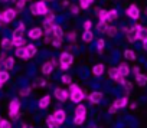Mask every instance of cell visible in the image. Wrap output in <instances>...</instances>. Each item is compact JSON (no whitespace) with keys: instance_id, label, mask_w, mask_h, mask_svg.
<instances>
[{"instance_id":"obj_1","label":"cell","mask_w":147,"mask_h":128,"mask_svg":"<svg viewBox=\"0 0 147 128\" xmlns=\"http://www.w3.org/2000/svg\"><path fill=\"white\" fill-rule=\"evenodd\" d=\"M87 118V107L82 104H77L75 108V115H74V124L75 125H82Z\"/></svg>"},{"instance_id":"obj_2","label":"cell","mask_w":147,"mask_h":128,"mask_svg":"<svg viewBox=\"0 0 147 128\" xmlns=\"http://www.w3.org/2000/svg\"><path fill=\"white\" fill-rule=\"evenodd\" d=\"M19 111H20V99L19 98H13L9 104V115L12 119H18L19 118Z\"/></svg>"},{"instance_id":"obj_3","label":"cell","mask_w":147,"mask_h":128,"mask_svg":"<svg viewBox=\"0 0 147 128\" xmlns=\"http://www.w3.org/2000/svg\"><path fill=\"white\" fill-rule=\"evenodd\" d=\"M52 117L55 118V121H56L58 127H61V125H62V124L66 121V111H65V109H61V108H58V109H55V111H53Z\"/></svg>"},{"instance_id":"obj_4","label":"cell","mask_w":147,"mask_h":128,"mask_svg":"<svg viewBox=\"0 0 147 128\" xmlns=\"http://www.w3.org/2000/svg\"><path fill=\"white\" fill-rule=\"evenodd\" d=\"M59 63H61V65L71 66L72 63H74V55L69 53V52H62L61 56H59Z\"/></svg>"},{"instance_id":"obj_5","label":"cell","mask_w":147,"mask_h":128,"mask_svg":"<svg viewBox=\"0 0 147 128\" xmlns=\"http://www.w3.org/2000/svg\"><path fill=\"white\" fill-rule=\"evenodd\" d=\"M69 99H71L74 104H82V101L85 99V92L80 88L78 91H75L74 94L69 95Z\"/></svg>"},{"instance_id":"obj_6","label":"cell","mask_w":147,"mask_h":128,"mask_svg":"<svg viewBox=\"0 0 147 128\" xmlns=\"http://www.w3.org/2000/svg\"><path fill=\"white\" fill-rule=\"evenodd\" d=\"M16 15H18V10H15V9H6L2 13V19H3L5 23H10L12 20H15Z\"/></svg>"},{"instance_id":"obj_7","label":"cell","mask_w":147,"mask_h":128,"mask_svg":"<svg viewBox=\"0 0 147 128\" xmlns=\"http://www.w3.org/2000/svg\"><path fill=\"white\" fill-rule=\"evenodd\" d=\"M140 29V25H134L133 27H128V30L125 32V36H127V40L134 43L137 40V30Z\"/></svg>"},{"instance_id":"obj_8","label":"cell","mask_w":147,"mask_h":128,"mask_svg":"<svg viewBox=\"0 0 147 128\" xmlns=\"http://www.w3.org/2000/svg\"><path fill=\"white\" fill-rule=\"evenodd\" d=\"M53 95H55V98H56L58 101H61V102H66L68 98H69L68 91H66V89H62V88H55Z\"/></svg>"},{"instance_id":"obj_9","label":"cell","mask_w":147,"mask_h":128,"mask_svg":"<svg viewBox=\"0 0 147 128\" xmlns=\"http://www.w3.org/2000/svg\"><path fill=\"white\" fill-rule=\"evenodd\" d=\"M127 16L130 17V19H134V20H137L138 17H140V10H138V7L136 6V5H131V6H128V9H127Z\"/></svg>"},{"instance_id":"obj_10","label":"cell","mask_w":147,"mask_h":128,"mask_svg":"<svg viewBox=\"0 0 147 128\" xmlns=\"http://www.w3.org/2000/svg\"><path fill=\"white\" fill-rule=\"evenodd\" d=\"M88 99H90V102H91V104L97 105V104H100V102L102 101V92H98V91L91 92V94L88 95Z\"/></svg>"},{"instance_id":"obj_11","label":"cell","mask_w":147,"mask_h":128,"mask_svg":"<svg viewBox=\"0 0 147 128\" xmlns=\"http://www.w3.org/2000/svg\"><path fill=\"white\" fill-rule=\"evenodd\" d=\"M28 36H29L30 39L36 40V39H39L40 36H43V30H42V27H32V29L29 30Z\"/></svg>"},{"instance_id":"obj_12","label":"cell","mask_w":147,"mask_h":128,"mask_svg":"<svg viewBox=\"0 0 147 128\" xmlns=\"http://www.w3.org/2000/svg\"><path fill=\"white\" fill-rule=\"evenodd\" d=\"M36 5V12H38V15H46L48 13V6H46V2H45V0H40V2H36L35 3Z\"/></svg>"},{"instance_id":"obj_13","label":"cell","mask_w":147,"mask_h":128,"mask_svg":"<svg viewBox=\"0 0 147 128\" xmlns=\"http://www.w3.org/2000/svg\"><path fill=\"white\" fill-rule=\"evenodd\" d=\"M117 69H118V74L121 75V76H128L130 75V72H131V69H130V66L127 65L125 62H123V63H120V65L117 66Z\"/></svg>"},{"instance_id":"obj_14","label":"cell","mask_w":147,"mask_h":128,"mask_svg":"<svg viewBox=\"0 0 147 128\" xmlns=\"http://www.w3.org/2000/svg\"><path fill=\"white\" fill-rule=\"evenodd\" d=\"M117 109H121V108H125L127 105H128V98L127 97H121V98H117L115 101H114V104H113Z\"/></svg>"},{"instance_id":"obj_15","label":"cell","mask_w":147,"mask_h":128,"mask_svg":"<svg viewBox=\"0 0 147 128\" xmlns=\"http://www.w3.org/2000/svg\"><path fill=\"white\" fill-rule=\"evenodd\" d=\"M49 105H51V95H43V97L39 99V102H38V107H39L40 109H46Z\"/></svg>"},{"instance_id":"obj_16","label":"cell","mask_w":147,"mask_h":128,"mask_svg":"<svg viewBox=\"0 0 147 128\" xmlns=\"http://www.w3.org/2000/svg\"><path fill=\"white\" fill-rule=\"evenodd\" d=\"M2 66L5 68V71H12L13 69V66H15V58H12V56H7L6 59H5V62L2 63Z\"/></svg>"},{"instance_id":"obj_17","label":"cell","mask_w":147,"mask_h":128,"mask_svg":"<svg viewBox=\"0 0 147 128\" xmlns=\"http://www.w3.org/2000/svg\"><path fill=\"white\" fill-rule=\"evenodd\" d=\"M53 69H55V66H53V63H52L51 60L45 62L43 65H42V74H43V75H51Z\"/></svg>"},{"instance_id":"obj_18","label":"cell","mask_w":147,"mask_h":128,"mask_svg":"<svg viewBox=\"0 0 147 128\" xmlns=\"http://www.w3.org/2000/svg\"><path fill=\"white\" fill-rule=\"evenodd\" d=\"M25 29H26V26H25V23H19V26L13 30V33H12V38H22L23 36V33H25Z\"/></svg>"},{"instance_id":"obj_19","label":"cell","mask_w":147,"mask_h":128,"mask_svg":"<svg viewBox=\"0 0 147 128\" xmlns=\"http://www.w3.org/2000/svg\"><path fill=\"white\" fill-rule=\"evenodd\" d=\"M52 36L58 38V39H63V29L59 25H53L52 27Z\"/></svg>"},{"instance_id":"obj_20","label":"cell","mask_w":147,"mask_h":128,"mask_svg":"<svg viewBox=\"0 0 147 128\" xmlns=\"http://www.w3.org/2000/svg\"><path fill=\"white\" fill-rule=\"evenodd\" d=\"M25 52H26V58L29 59V58H33V56L36 55L38 48H36L35 45H26V46H25Z\"/></svg>"},{"instance_id":"obj_21","label":"cell","mask_w":147,"mask_h":128,"mask_svg":"<svg viewBox=\"0 0 147 128\" xmlns=\"http://www.w3.org/2000/svg\"><path fill=\"white\" fill-rule=\"evenodd\" d=\"M104 71H105V66L102 65V63H97V65H94V68H92V74L95 76H101L104 74Z\"/></svg>"},{"instance_id":"obj_22","label":"cell","mask_w":147,"mask_h":128,"mask_svg":"<svg viewBox=\"0 0 147 128\" xmlns=\"http://www.w3.org/2000/svg\"><path fill=\"white\" fill-rule=\"evenodd\" d=\"M12 45L15 48H22V46H26V42H25L23 36L22 38H12Z\"/></svg>"},{"instance_id":"obj_23","label":"cell","mask_w":147,"mask_h":128,"mask_svg":"<svg viewBox=\"0 0 147 128\" xmlns=\"http://www.w3.org/2000/svg\"><path fill=\"white\" fill-rule=\"evenodd\" d=\"M146 40L147 39V27H143V26H140V29L137 30V40Z\"/></svg>"},{"instance_id":"obj_24","label":"cell","mask_w":147,"mask_h":128,"mask_svg":"<svg viewBox=\"0 0 147 128\" xmlns=\"http://www.w3.org/2000/svg\"><path fill=\"white\" fill-rule=\"evenodd\" d=\"M105 33H107L110 38H114V36H117V33H118V27H117V26H114V25H108V27H107Z\"/></svg>"},{"instance_id":"obj_25","label":"cell","mask_w":147,"mask_h":128,"mask_svg":"<svg viewBox=\"0 0 147 128\" xmlns=\"http://www.w3.org/2000/svg\"><path fill=\"white\" fill-rule=\"evenodd\" d=\"M13 48V45H12V39L10 38H5L3 40H2V49L6 52V50H10Z\"/></svg>"},{"instance_id":"obj_26","label":"cell","mask_w":147,"mask_h":128,"mask_svg":"<svg viewBox=\"0 0 147 128\" xmlns=\"http://www.w3.org/2000/svg\"><path fill=\"white\" fill-rule=\"evenodd\" d=\"M136 82H137V85L144 86V85L147 84V75H144V74H138V75H136Z\"/></svg>"},{"instance_id":"obj_27","label":"cell","mask_w":147,"mask_h":128,"mask_svg":"<svg viewBox=\"0 0 147 128\" xmlns=\"http://www.w3.org/2000/svg\"><path fill=\"white\" fill-rule=\"evenodd\" d=\"M53 22H55V15H53L51 10H48V13L45 15L43 23H45V25H53Z\"/></svg>"},{"instance_id":"obj_28","label":"cell","mask_w":147,"mask_h":128,"mask_svg":"<svg viewBox=\"0 0 147 128\" xmlns=\"http://www.w3.org/2000/svg\"><path fill=\"white\" fill-rule=\"evenodd\" d=\"M82 40L87 42V43L92 42V40H94V33H92L91 30H84V33H82Z\"/></svg>"},{"instance_id":"obj_29","label":"cell","mask_w":147,"mask_h":128,"mask_svg":"<svg viewBox=\"0 0 147 128\" xmlns=\"http://www.w3.org/2000/svg\"><path fill=\"white\" fill-rule=\"evenodd\" d=\"M45 124H46V127H48V128H58V124H56V121H55V118H53L52 115L46 117Z\"/></svg>"},{"instance_id":"obj_30","label":"cell","mask_w":147,"mask_h":128,"mask_svg":"<svg viewBox=\"0 0 147 128\" xmlns=\"http://www.w3.org/2000/svg\"><path fill=\"white\" fill-rule=\"evenodd\" d=\"M117 17H118V13H117V10H115V9H111V10H108V17H107V22H108V23L114 22Z\"/></svg>"},{"instance_id":"obj_31","label":"cell","mask_w":147,"mask_h":128,"mask_svg":"<svg viewBox=\"0 0 147 128\" xmlns=\"http://www.w3.org/2000/svg\"><path fill=\"white\" fill-rule=\"evenodd\" d=\"M108 76H110L113 81H117V79H118L121 75L118 74V69H117V68H111V69L108 71Z\"/></svg>"},{"instance_id":"obj_32","label":"cell","mask_w":147,"mask_h":128,"mask_svg":"<svg viewBox=\"0 0 147 128\" xmlns=\"http://www.w3.org/2000/svg\"><path fill=\"white\" fill-rule=\"evenodd\" d=\"M94 2H95V0H80V5H78V6H80V9H84V10H85V9H88Z\"/></svg>"},{"instance_id":"obj_33","label":"cell","mask_w":147,"mask_h":128,"mask_svg":"<svg viewBox=\"0 0 147 128\" xmlns=\"http://www.w3.org/2000/svg\"><path fill=\"white\" fill-rule=\"evenodd\" d=\"M124 58L127 59V60H136V53H134V50H131V49H127V50H124Z\"/></svg>"},{"instance_id":"obj_34","label":"cell","mask_w":147,"mask_h":128,"mask_svg":"<svg viewBox=\"0 0 147 128\" xmlns=\"http://www.w3.org/2000/svg\"><path fill=\"white\" fill-rule=\"evenodd\" d=\"M9 79H10V74H9L7 71H0V82L5 84V82H7Z\"/></svg>"},{"instance_id":"obj_35","label":"cell","mask_w":147,"mask_h":128,"mask_svg":"<svg viewBox=\"0 0 147 128\" xmlns=\"http://www.w3.org/2000/svg\"><path fill=\"white\" fill-rule=\"evenodd\" d=\"M97 15H98L100 22H107V17H108V10H104V9H102V10H100ZM107 23H108V22H107Z\"/></svg>"},{"instance_id":"obj_36","label":"cell","mask_w":147,"mask_h":128,"mask_svg":"<svg viewBox=\"0 0 147 128\" xmlns=\"http://www.w3.org/2000/svg\"><path fill=\"white\" fill-rule=\"evenodd\" d=\"M16 56L18 58H20V59H28L26 58V52H25V46H22V48H16Z\"/></svg>"},{"instance_id":"obj_37","label":"cell","mask_w":147,"mask_h":128,"mask_svg":"<svg viewBox=\"0 0 147 128\" xmlns=\"http://www.w3.org/2000/svg\"><path fill=\"white\" fill-rule=\"evenodd\" d=\"M51 43H52V46H53V48H56V49H59V48L62 46V43H63V39H58V38H52V40H51Z\"/></svg>"},{"instance_id":"obj_38","label":"cell","mask_w":147,"mask_h":128,"mask_svg":"<svg viewBox=\"0 0 147 128\" xmlns=\"http://www.w3.org/2000/svg\"><path fill=\"white\" fill-rule=\"evenodd\" d=\"M61 82L65 84V85H71V84H72V78H71L68 74H63V75L61 76Z\"/></svg>"},{"instance_id":"obj_39","label":"cell","mask_w":147,"mask_h":128,"mask_svg":"<svg viewBox=\"0 0 147 128\" xmlns=\"http://www.w3.org/2000/svg\"><path fill=\"white\" fill-rule=\"evenodd\" d=\"M66 39H68V42L74 43V42L77 40V32H75V30H71V32H68V36H66Z\"/></svg>"},{"instance_id":"obj_40","label":"cell","mask_w":147,"mask_h":128,"mask_svg":"<svg viewBox=\"0 0 147 128\" xmlns=\"http://www.w3.org/2000/svg\"><path fill=\"white\" fill-rule=\"evenodd\" d=\"M107 27H108L107 22H98V25H97V29H98V32H101V33H105Z\"/></svg>"},{"instance_id":"obj_41","label":"cell","mask_w":147,"mask_h":128,"mask_svg":"<svg viewBox=\"0 0 147 128\" xmlns=\"http://www.w3.org/2000/svg\"><path fill=\"white\" fill-rule=\"evenodd\" d=\"M104 46H105V40H104V39H98V40H97V48H98V53H100V55L102 53Z\"/></svg>"},{"instance_id":"obj_42","label":"cell","mask_w":147,"mask_h":128,"mask_svg":"<svg viewBox=\"0 0 147 128\" xmlns=\"http://www.w3.org/2000/svg\"><path fill=\"white\" fill-rule=\"evenodd\" d=\"M46 85V81L45 79H42V78H38L36 79V82H33V85L30 86V88H36V86H45Z\"/></svg>"},{"instance_id":"obj_43","label":"cell","mask_w":147,"mask_h":128,"mask_svg":"<svg viewBox=\"0 0 147 128\" xmlns=\"http://www.w3.org/2000/svg\"><path fill=\"white\" fill-rule=\"evenodd\" d=\"M30 91H32V88H30V86H26V88H22V89L19 91V95L25 98V97H28V95L30 94Z\"/></svg>"},{"instance_id":"obj_44","label":"cell","mask_w":147,"mask_h":128,"mask_svg":"<svg viewBox=\"0 0 147 128\" xmlns=\"http://www.w3.org/2000/svg\"><path fill=\"white\" fill-rule=\"evenodd\" d=\"M78 89H80V85H77V84H74V82H72V84L69 85V88H68V94L71 95V94L75 92V91H78Z\"/></svg>"},{"instance_id":"obj_45","label":"cell","mask_w":147,"mask_h":128,"mask_svg":"<svg viewBox=\"0 0 147 128\" xmlns=\"http://www.w3.org/2000/svg\"><path fill=\"white\" fill-rule=\"evenodd\" d=\"M0 128H12V122L9 119H2L0 121Z\"/></svg>"},{"instance_id":"obj_46","label":"cell","mask_w":147,"mask_h":128,"mask_svg":"<svg viewBox=\"0 0 147 128\" xmlns=\"http://www.w3.org/2000/svg\"><path fill=\"white\" fill-rule=\"evenodd\" d=\"M69 12H71L72 15H78V13H80V6H78V5H71V6H69Z\"/></svg>"},{"instance_id":"obj_47","label":"cell","mask_w":147,"mask_h":128,"mask_svg":"<svg viewBox=\"0 0 147 128\" xmlns=\"http://www.w3.org/2000/svg\"><path fill=\"white\" fill-rule=\"evenodd\" d=\"M82 26H84V30H91L92 29V22L91 20H85Z\"/></svg>"},{"instance_id":"obj_48","label":"cell","mask_w":147,"mask_h":128,"mask_svg":"<svg viewBox=\"0 0 147 128\" xmlns=\"http://www.w3.org/2000/svg\"><path fill=\"white\" fill-rule=\"evenodd\" d=\"M25 5H26L25 0H18V2H16V6H18V9H19V10H20V9H23V7H25Z\"/></svg>"},{"instance_id":"obj_49","label":"cell","mask_w":147,"mask_h":128,"mask_svg":"<svg viewBox=\"0 0 147 128\" xmlns=\"http://www.w3.org/2000/svg\"><path fill=\"white\" fill-rule=\"evenodd\" d=\"M117 111H118V109H117V108H115L114 105H110V108H108V112H110L111 115H113V114H115Z\"/></svg>"},{"instance_id":"obj_50","label":"cell","mask_w":147,"mask_h":128,"mask_svg":"<svg viewBox=\"0 0 147 128\" xmlns=\"http://www.w3.org/2000/svg\"><path fill=\"white\" fill-rule=\"evenodd\" d=\"M30 12H32V15L38 16V12H36V5H32V7H30Z\"/></svg>"},{"instance_id":"obj_51","label":"cell","mask_w":147,"mask_h":128,"mask_svg":"<svg viewBox=\"0 0 147 128\" xmlns=\"http://www.w3.org/2000/svg\"><path fill=\"white\" fill-rule=\"evenodd\" d=\"M131 71H133V74H134V75H138V74H140V69H138V66H134Z\"/></svg>"},{"instance_id":"obj_52","label":"cell","mask_w":147,"mask_h":128,"mask_svg":"<svg viewBox=\"0 0 147 128\" xmlns=\"http://www.w3.org/2000/svg\"><path fill=\"white\" fill-rule=\"evenodd\" d=\"M52 40V36H45V43H51Z\"/></svg>"},{"instance_id":"obj_53","label":"cell","mask_w":147,"mask_h":128,"mask_svg":"<svg viewBox=\"0 0 147 128\" xmlns=\"http://www.w3.org/2000/svg\"><path fill=\"white\" fill-rule=\"evenodd\" d=\"M59 66H61L62 71H68V69H69V66H66V65H61V63H59Z\"/></svg>"},{"instance_id":"obj_54","label":"cell","mask_w":147,"mask_h":128,"mask_svg":"<svg viewBox=\"0 0 147 128\" xmlns=\"http://www.w3.org/2000/svg\"><path fill=\"white\" fill-rule=\"evenodd\" d=\"M22 128H33L32 125H28V124H22Z\"/></svg>"},{"instance_id":"obj_55","label":"cell","mask_w":147,"mask_h":128,"mask_svg":"<svg viewBox=\"0 0 147 128\" xmlns=\"http://www.w3.org/2000/svg\"><path fill=\"white\" fill-rule=\"evenodd\" d=\"M143 48H144V49H147V39H146V40H143Z\"/></svg>"},{"instance_id":"obj_56","label":"cell","mask_w":147,"mask_h":128,"mask_svg":"<svg viewBox=\"0 0 147 128\" xmlns=\"http://www.w3.org/2000/svg\"><path fill=\"white\" fill-rule=\"evenodd\" d=\"M3 23H5V22H3V19H2V13H0V26H3Z\"/></svg>"},{"instance_id":"obj_57","label":"cell","mask_w":147,"mask_h":128,"mask_svg":"<svg viewBox=\"0 0 147 128\" xmlns=\"http://www.w3.org/2000/svg\"><path fill=\"white\" fill-rule=\"evenodd\" d=\"M136 107H137V105H136V104H130V108H131V109H134V108H136Z\"/></svg>"},{"instance_id":"obj_58","label":"cell","mask_w":147,"mask_h":128,"mask_svg":"<svg viewBox=\"0 0 147 128\" xmlns=\"http://www.w3.org/2000/svg\"><path fill=\"white\" fill-rule=\"evenodd\" d=\"M45 2H53V0H45Z\"/></svg>"},{"instance_id":"obj_59","label":"cell","mask_w":147,"mask_h":128,"mask_svg":"<svg viewBox=\"0 0 147 128\" xmlns=\"http://www.w3.org/2000/svg\"><path fill=\"white\" fill-rule=\"evenodd\" d=\"M2 2H10V0H2Z\"/></svg>"},{"instance_id":"obj_60","label":"cell","mask_w":147,"mask_h":128,"mask_svg":"<svg viewBox=\"0 0 147 128\" xmlns=\"http://www.w3.org/2000/svg\"><path fill=\"white\" fill-rule=\"evenodd\" d=\"M2 86H3V84H2V82H0V88H2Z\"/></svg>"},{"instance_id":"obj_61","label":"cell","mask_w":147,"mask_h":128,"mask_svg":"<svg viewBox=\"0 0 147 128\" xmlns=\"http://www.w3.org/2000/svg\"><path fill=\"white\" fill-rule=\"evenodd\" d=\"M0 68H2V62H0Z\"/></svg>"},{"instance_id":"obj_62","label":"cell","mask_w":147,"mask_h":128,"mask_svg":"<svg viewBox=\"0 0 147 128\" xmlns=\"http://www.w3.org/2000/svg\"><path fill=\"white\" fill-rule=\"evenodd\" d=\"M2 119H3V118H2V117H0V121H2Z\"/></svg>"},{"instance_id":"obj_63","label":"cell","mask_w":147,"mask_h":128,"mask_svg":"<svg viewBox=\"0 0 147 128\" xmlns=\"http://www.w3.org/2000/svg\"><path fill=\"white\" fill-rule=\"evenodd\" d=\"M146 13H147V9H146Z\"/></svg>"},{"instance_id":"obj_64","label":"cell","mask_w":147,"mask_h":128,"mask_svg":"<svg viewBox=\"0 0 147 128\" xmlns=\"http://www.w3.org/2000/svg\"><path fill=\"white\" fill-rule=\"evenodd\" d=\"M25 2H28V0H25Z\"/></svg>"}]
</instances>
